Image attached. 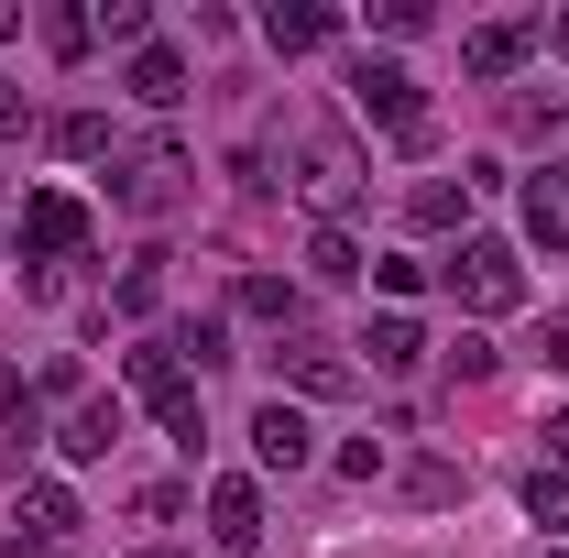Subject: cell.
Wrapping results in <instances>:
<instances>
[{"label": "cell", "instance_id": "obj_1", "mask_svg": "<svg viewBox=\"0 0 569 558\" xmlns=\"http://www.w3.org/2000/svg\"><path fill=\"white\" fill-rule=\"evenodd\" d=\"M351 110H361L383 142H406V153L438 142V110H427V88L395 67V56H351Z\"/></svg>", "mask_w": 569, "mask_h": 558}, {"label": "cell", "instance_id": "obj_2", "mask_svg": "<svg viewBox=\"0 0 569 558\" xmlns=\"http://www.w3.org/2000/svg\"><path fill=\"white\" fill-rule=\"evenodd\" d=\"M187 187H198V165H187V142H121V153H110V198H121V209L132 219H164V209H187Z\"/></svg>", "mask_w": 569, "mask_h": 558}, {"label": "cell", "instance_id": "obj_3", "mask_svg": "<svg viewBox=\"0 0 569 558\" xmlns=\"http://www.w3.org/2000/svg\"><path fill=\"white\" fill-rule=\"evenodd\" d=\"M284 165H296L284 187L318 209V230H340V209L361 198V153H351L340 132H307V121H296V132H284Z\"/></svg>", "mask_w": 569, "mask_h": 558}, {"label": "cell", "instance_id": "obj_4", "mask_svg": "<svg viewBox=\"0 0 569 558\" xmlns=\"http://www.w3.org/2000/svg\"><path fill=\"white\" fill-rule=\"evenodd\" d=\"M438 285L471 307V318H503L515 296H526V263H515V241H493V230H471L449 263H438Z\"/></svg>", "mask_w": 569, "mask_h": 558}, {"label": "cell", "instance_id": "obj_5", "mask_svg": "<svg viewBox=\"0 0 569 558\" xmlns=\"http://www.w3.org/2000/svg\"><path fill=\"white\" fill-rule=\"evenodd\" d=\"M263 361H274V395H318V406L361 395V361H351V350H329V340H274Z\"/></svg>", "mask_w": 569, "mask_h": 558}, {"label": "cell", "instance_id": "obj_6", "mask_svg": "<svg viewBox=\"0 0 569 558\" xmlns=\"http://www.w3.org/2000/svg\"><path fill=\"white\" fill-rule=\"evenodd\" d=\"M77 241H88V209H77L67 187H44V198H22V263L33 275H56Z\"/></svg>", "mask_w": 569, "mask_h": 558}, {"label": "cell", "instance_id": "obj_7", "mask_svg": "<svg viewBox=\"0 0 569 558\" xmlns=\"http://www.w3.org/2000/svg\"><path fill=\"white\" fill-rule=\"evenodd\" d=\"M537 33H548L537 11H515V22H482V33L460 44V67L482 77V88H503V77H515V67H526V56H537Z\"/></svg>", "mask_w": 569, "mask_h": 558}, {"label": "cell", "instance_id": "obj_8", "mask_svg": "<svg viewBox=\"0 0 569 558\" xmlns=\"http://www.w3.org/2000/svg\"><path fill=\"white\" fill-rule=\"evenodd\" d=\"M121 438H132V406H121V395H77L67 427H56V449H67V460H110Z\"/></svg>", "mask_w": 569, "mask_h": 558}, {"label": "cell", "instance_id": "obj_9", "mask_svg": "<svg viewBox=\"0 0 569 558\" xmlns=\"http://www.w3.org/2000/svg\"><path fill=\"white\" fill-rule=\"evenodd\" d=\"M252 460H263V471H307V460H318V438H307V417H296L284 395L252 406Z\"/></svg>", "mask_w": 569, "mask_h": 558}, {"label": "cell", "instance_id": "obj_10", "mask_svg": "<svg viewBox=\"0 0 569 558\" xmlns=\"http://www.w3.org/2000/svg\"><path fill=\"white\" fill-rule=\"evenodd\" d=\"M209 537H219V558H252L263 548V492L252 482H209Z\"/></svg>", "mask_w": 569, "mask_h": 558}, {"label": "cell", "instance_id": "obj_11", "mask_svg": "<svg viewBox=\"0 0 569 558\" xmlns=\"http://www.w3.org/2000/svg\"><path fill=\"white\" fill-rule=\"evenodd\" d=\"M263 44L274 56H318V44H340V11L329 0H274L263 11Z\"/></svg>", "mask_w": 569, "mask_h": 558}, {"label": "cell", "instance_id": "obj_12", "mask_svg": "<svg viewBox=\"0 0 569 558\" xmlns=\"http://www.w3.org/2000/svg\"><path fill=\"white\" fill-rule=\"evenodd\" d=\"M22 548H77V492L67 482H22Z\"/></svg>", "mask_w": 569, "mask_h": 558}, {"label": "cell", "instance_id": "obj_13", "mask_svg": "<svg viewBox=\"0 0 569 558\" xmlns=\"http://www.w3.org/2000/svg\"><path fill=\"white\" fill-rule=\"evenodd\" d=\"M526 241L569 252V165H537V176H526Z\"/></svg>", "mask_w": 569, "mask_h": 558}, {"label": "cell", "instance_id": "obj_14", "mask_svg": "<svg viewBox=\"0 0 569 558\" xmlns=\"http://www.w3.org/2000/svg\"><path fill=\"white\" fill-rule=\"evenodd\" d=\"M132 99L142 110H176V99H187V56H176V44H142L132 56Z\"/></svg>", "mask_w": 569, "mask_h": 558}, {"label": "cell", "instance_id": "obj_15", "mask_svg": "<svg viewBox=\"0 0 569 558\" xmlns=\"http://www.w3.org/2000/svg\"><path fill=\"white\" fill-rule=\"evenodd\" d=\"M361 350H372V372H417V361H427V340H417V318H395V307H383V318H372V329H361Z\"/></svg>", "mask_w": 569, "mask_h": 558}, {"label": "cell", "instance_id": "obj_16", "mask_svg": "<svg viewBox=\"0 0 569 558\" xmlns=\"http://www.w3.org/2000/svg\"><path fill=\"white\" fill-rule=\"evenodd\" d=\"M296 307H307V296H296L284 275H241V318H263V329H284V340H296Z\"/></svg>", "mask_w": 569, "mask_h": 558}, {"label": "cell", "instance_id": "obj_17", "mask_svg": "<svg viewBox=\"0 0 569 558\" xmlns=\"http://www.w3.org/2000/svg\"><path fill=\"white\" fill-rule=\"evenodd\" d=\"M406 219H417V230H460V219H471V187H460V176H427L417 198H406Z\"/></svg>", "mask_w": 569, "mask_h": 558}, {"label": "cell", "instance_id": "obj_18", "mask_svg": "<svg viewBox=\"0 0 569 558\" xmlns=\"http://www.w3.org/2000/svg\"><path fill=\"white\" fill-rule=\"evenodd\" d=\"M56 153H67V165H99V153H121V132H110L99 110H67V121H56Z\"/></svg>", "mask_w": 569, "mask_h": 558}, {"label": "cell", "instance_id": "obj_19", "mask_svg": "<svg viewBox=\"0 0 569 558\" xmlns=\"http://www.w3.org/2000/svg\"><path fill=\"white\" fill-rule=\"evenodd\" d=\"M361 275V241L351 230H318V241H307V285H351Z\"/></svg>", "mask_w": 569, "mask_h": 558}, {"label": "cell", "instance_id": "obj_20", "mask_svg": "<svg viewBox=\"0 0 569 558\" xmlns=\"http://www.w3.org/2000/svg\"><path fill=\"white\" fill-rule=\"evenodd\" d=\"M0 427H11V438H44V383L0 372Z\"/></svg>", "mask_w": 569, "mask_h": 558}, {"label": "cell", "instance_id": "obj_21", "mask_svg": "<svg viewBox=\"0 0 569 558\" xmlns=\"http://www.w3.org/2000/svg\"><path fill=\"white\" fill-rule=\"evenodd\" d=\"M110 307H121V318H153V307H164V263H153V252H142L132 275L110 285Z\"/></svg>", "mask_w": 569, "mask_h": 558}, {"label": "cell", "instance_id": "obj_22", "mask_svg": "<svg viewBox=\"0 0 569 558\" xmlns=\"http://www.w3.org/2000/svg\"><path fill=\"white\" fill-rule=\"evenodd\" d=\"M33 33H44L56 56H88V44H99V22H88V11H67V0H56V11H33Z\"/></svg>", "mask_w": 569, "mask_h": 558}, {"label": "cell", "instance_id": "obj_23", "mask_svg": "<svg viewBox=\"0 0 569 558\" xmlns=\"http://www.w3.org/2000/svg\"><path fill=\"white\" fill-rule=\"evenodd\" d=\"M88 22H99V33H110V44H153V11H142V0H99V11H88Z\"/></svg>", "mask_w": 569, "mask_h": 558}, {"label": "cell", "instance_id": "obj_24", "mask_svg": "<svg viewBox=\"0 0 569 558\" xmlns=\"http://www.w3.org/2000/svg\"><path fill=\"white\" fill-rule=\"evenodd\" d=\"M526 515H537V526H569V471L537 460V471H526Z\"/></svg>", "mask_w": 569, "mask_h": 558}, {"label": "cell", "instance_id": "obj_25", "mask_svg": "<svg viewBox=\"0 0 569 558\" xmlns=\"http://www.w3.org/2000/svg\"><path fill=\"white\" fill-rule=\"evenodd\" d=\"M176 361H198V372H209V361H230V329H219V318H198V329H176Z\"/></svg>", "mask_w": 569, "mask_h": 558}, {"label": "cell", "instance_id": "obj_26", "mask_svg": "<svg viewBox=\"0 0 569 558\" xmlns=\"http://www.w3.org/2000/svg\"><path fill=\"white\" fill-rule=\"evenodd\" d=\"M406 492H417V504H449V492H471V471H449V460H417V471H406Z\"/></svg>", "mask_w": 569, "mask_h": 558}, {"label": "cell", "instance_id": "obj_27", "mask_svg": "<svg viewBox=\"0 0 569 558\" xmlns=\"http://www.w3.org/2000/svg\"><path fill=\"white\" fill-rule=\"evenodd\" d=\"M176 515H187V492H176V482H142L132 492V526H176Z\"/></svg>", "mask_w": 569, "mask_h": 558}, {"label": "cell", "instance_id": "obj_28", "mask_svg": "<svg viewBox=\"0 0 569 558\" xmlns=\"http://www.w3.org/2000/svg\"><path fill=\"white\" fill-rule=\"evenodd\" d=\"M449 372H460V383H482V372H493V340H482V329H460V340H449Z\"/></svg>", "mask_w": 569, "mask_h": 558}, {"label": "cell", "instance_id": "obj_29", "mask_svg": "<svg viewBox=\"0 0 569 558\" xmlns=\"http://www.w3.org/2000/svg\"><path fill=\"white\" fill-rule=\"evenodd\" d=\"M548 471H569V406L548 417Z\"/></svg>", "mask_w": 569, "mask_h": 558}, {"label": "cell", "instance_id": "obj_30", "mask_svg": "<svg viewBox=\"0 0 569 558\" xmlns=\"http://www.w3.org/2000/svg\"><path fill=\"white\" fill-rule=\"evenodd\" d=\"M22 132V88H11V77H0V142Z\"/></svg>", "mask_w": 569, "mask_h": 558}, {"label": "cell", "instance_id": "obj_31", "mask_svg": "<svg viewBox=\"0 0 569 558\" xmlns=\"http://www.w3.org/2000/svg\"><path fill=\"white\" fill-rule=\"evenodd\" d=\"M548 361H559V372H569V318H559V329H548Z\"/></svg>", "mask_w": 569, "mask_h": 558}, {"label": "cell", "instance_id": "obj_32", "mask_svg": "<svg viewBox=\"0 0 569 558\" xmlns=\"http://www.w3.org/2000/svg\"><path fill=\"white\" fill-rule=\"evenodd\" d=\"M11 558H77V548H22V537H11Z\"/></svg>", "mask_w": 569, "mask_h": 558}, {"label": "cell", "instance_id": "obj_33", "mask_svg": "<svg viewBox=\"0 0 569 558\" xmlns=\"http://www.w3.org/2000/svg\"><path fill=\"white\" fill-rule=\"evenodd\" d=\"M548 44H559V56H569V11H559V22H548Z\"/></svg>", "mask_w": 569, "mask_h": 558}, {"label": "cell", "instance_id": "obj_34", "mask_svg": "<svg viewBox=\"0 0 569 558\" xmlns=\"http://www.w3.org/2000/svg\"><path fill=\"white\" fill-rule=\"evenodd\" d=\"M142 558H187V548H142Z\"/></svg>", "mask_w": 569, "mask_h": 558}, {"label": "cell", "instance_id": "obj_35", "mask_svg": "<svg viewBox=\"0 0 569 558\" xmlns=\"http://www.w3.org/2000/svg\"><path fill=\"white\" fill-rule=\"evenodd\" d=\"M537 558H569V548H537Z\"/></svg>", "mask_w": 569, "mask_h": 558}, {"label": "cell", "instance_id": "obj_36", "mask_svg": "<svg viewBox=\"0 0 569 558\" xmlns=\"http://www.w3.org/2000/svg\"><path fill=\"white\" fill-rule=\"evenodd\" d=\"M559 132H569V110H559Z\"/></svg>", "mask_w": 569, "mask_h": 558}]
</instances>
